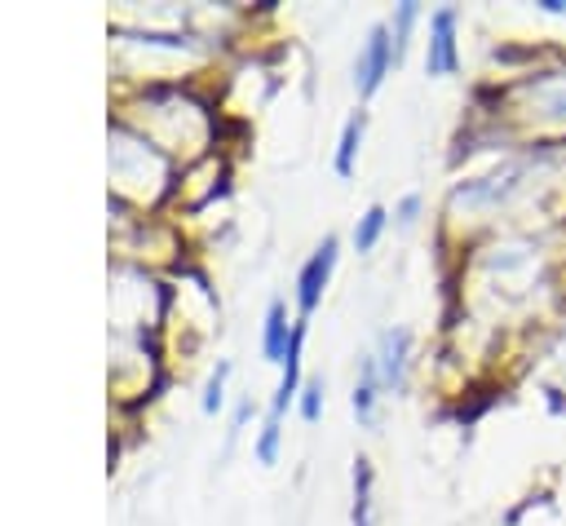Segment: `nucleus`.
<instances>
[{"label": "nucleus", "mask_w": 566, "mask_h": 526, "mask_svg": "<svg viewBox=\"0 0 566 526\" xmlns=\"http://www.w3.org/2000/svg\"><path fill=\"white\" fill-rule=\"evenodd\" d=\"M394 63H399L394 32H390L385 23H377V28L368 32V45H363L359 63H355V89H359V98H372V94L381 89V80L390 76Z\"/></svg>", "instance_id": "f257e3e1"}, {"label": "nucleus", "mask_w": 566, "mask_h": 526, "mask_svg": "<svg viewBox=\"0 0 566 526\" xmlns=\"http://www.w3.org/2000/svg\"><path fill=\"white\" fill-rule=\"evenodd\" d=\"M333 266H337V239L328 234V239L311 252V261L302 266V275H297V306H302V319L315 315V306L324 302V288H328Z\"/></svg>", "instance_id": "f03ea898"}, {"label": "nucleus", "mask_w": 566, "mask_h": 526, "mask_svg": "<svg viewBox=\"0 0 566 526\" xmlns=\"http://www.w3.org/2000/svg\"><path fill=\"white\" fill-rule=\"evenodd\" d=\"M460 67L456 54V10H438L429 23V54H425V72L429 76H451Z\"/></svg>", "instance_id": "7ed1b4c3"}, {"label": "nucleus", "mask_w": 566, "mask_h": 526, "mask_svg": "<svg viewBox=\"0 0 566 526\" xmlns=\"http://www.w3.org/2000/svg\"><path fill=\"white\" fill-rule=\"evenodd\" d=\"M407 346H412V337H407L403 328H390V332L381 337V354H377V376H381V390H403Z\"/></svg>", "instance_id": "20e7f679"}, {"label": "nucleus", "mask_w": 566, "mask_h": 526, "mask_svg": "<svg viewBox=\"0 0 566 526\" xmlns=\"http://www.w3.org/2000/svg\"><path fill=\"white\" fill-rule=\"evenodd\" d=\"M289 341H293V332H289V315H283V302H270V310H265V332H261V354L274 359V363H283V354H289Z\"/></svg>", "instance_id": "39448f33"}, {"label": "nucleus", "mask_w": 566, "mask_h": 526, "mask_svg": "<svg viewBox=\"0 0 566 526\" xmlns=\"http://www.w3.org/2000/svg\"><path fill=\"white\" fill-rule=\"evenodd\" d=\"M381 390V376H377V359H363V372H359V385H355V416L363 420V425H372L377 420V394Z\"/></svg>", "instance_id": "423d86ee"}, {"label": "nucleus", "mask_w": 566, "mask_h": 526, "mask_svg": "<svg viewBox=\"0 0 566 526\" xmlns=\"http://www.w3.org/2000/svg\"><path fill=\"white\" fill-rule=\"evenodd\" d=\"M363 129H368V116L363 111H355L350 120H346V129H341V146H337V177H350L355 173V155H359V142H363Z\"/></svg>", "instance_id": "0eeeda50"}, {"label": "nucleus", "mask_w": 566, "mask_h": 526, "mask_svg": "<svg viewBox=\"0 0 566 526\" xmlns=\"http://www.w3.org/2000/svg\"><path fill=\"white\" fill-rule=\"evenodd\" d=\"M355 526H372V460H355Z\"/></svg>", "instance_id": "6e6552de"}, {"label": "nucleus", "mask_w": 566, "mask_h": 526, "mask_svg": "<svg viewBox=\"0 0 566 526\" xmlns=\"http://www.w3.org/2000/svg\"><path fill=\"white\" fill-rule=\"evenodd\" d=\"M385 221H390V212H385L381 204H372V208L359 217V226H355V248H359V252H372L377 239H381V230H385Z\"/></svg>", "instance_id": "1a4fd4ad"}, {"label": "nucleus", "mask_w": 566, "mask_h": 526, "mask_svg": "<svg viewBox=\"0 0 566 526\" xmlns=\"http://www.w3.org/2000/svg\"><path fill=\"white\" fill-rule=\"evenodd\" d=\"M279 425L283 420H274V416H265V425H261V438H257V460L261 464H274L279 460Z\"/></svg>", "instance_id": "9d476101"}, {"label": "nucleus", "mask_w": 566, "mask_h": 526, "mask_svg": "<svg viewBox=\"0 0 566 526\" xmlns=\"http://www.w3.org/2000/svg\"><path fill=\"white\" fill-rule=\"evenodd\" d=\"M319 412H324V381H311L302 390V416L306 420H319Z\"/></svg>", "instance_id": "9b49d317"}, {"label": "nucleus", "mask_w": 566, "mask_h": 526, "mask_svg": "<svg viewBox=\"0 0 566 526\" xmlns=\"http://www.w3.org/2000/svg\"><path fill=\"white\" fill-rule=\"evenodd\" d=\"M226 372H230V368L221 363V368H217V376L208 381V394H204V412H217V407H221V381H226Z\"/></svg>", "instance_id": "f8f14e48"}, {"label": "nucleus", "mask_w": 566, "mask_h": 526, "mask_svg": "<svg viewBox=\"0 0 566 526\" xmlns=\"http://www.w3.org/2000/svg\"><path fill=\"white\" fill-rule=\"evenodd\" d=\"M416 212H421V195H407V199L399 204V221H403V226H412V221H416Z\"/></svg>", "instance_id": "ddd939ff"}, {"label": "nucleus", "mask_w": 566, "mask_h": 526, "mask_svg": "<svg viewBox=\"0 0 566 526\" xmlns=\"http://www.w3.org/2000/svg\"><path fill=\"white\" fill-rule=\"evenodd\" d=\"M540 10H544V14H562V19H566V0H544Z\"/></svg>", "instance_id": "4468645a"}]
</instances>
